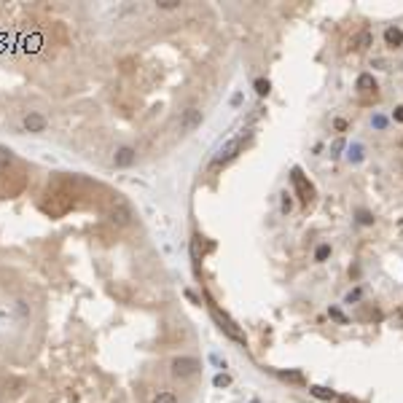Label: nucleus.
<instances>
[{
	"mask_svg": "<svg viewBox=\"0 0 403 403\" xmlns=\"http://www.w3.org/2000/svg\"><path fill=\"white\" fill-rule=\"evenodd\" d=\"M242 143H245V137L242 135H237V137H231V140H226V143L221 145V151L215 153V159H212V164H226V162H231L234 156L239 153V148H242Z\"/></svg>",
	"mask_w": 403,
	"mask_h": 403,
	"instance_id": "1",
	"label": "nucleus"
},
{
	"mask_svg": "<svg viewBox=\"0 0 403 403\" xmlns=\"http://www.w3.org/2000/svg\"><path fill=\"white\" fill-rule=\"evenodd\" d=\"M196 371H199V360L189 358V355H183V358H177V360L172 363V374H175V377H180V379L194 377Z\"/></svg>",
	"mask_w": 403,
	"mask_h": 403,
	"instance_id": "2",
	"label": "nucleus"
},
{
	"mask_svg": "<svg viewBox=\"0 0 403 403\" xmlns=\"http://www.w3.org/2000/svg\"><path fill=\"white\" fill-rule=\"evenodd\" d=\"M22 127L27 129V132H33V135H41V132H46L49 121H46V116H43V113H38V110H30V113L24 116Z\"/></svg>",
	"mask_w": 403,
	"mask_h": 403,
	"instance_id": "3",
	"label": "nucleus"
},
{
	"mask_svg": "<svg viewBox=\"0 0 403 403\" xmlns=\"http://www.w3.org/2000/svg\"><path fill=\"white\" fill-rule=\"evenodd\" d=\"M137 162V151L132 145H121V148H116V153H113V164L116 167H132Z\"/></svg>",
	"mask_w": 403,
	"mask_h": 403,
	"instance_id": "4",
	"label": "nucleus"
},
{
	"mask_svg": "<svg viewBox=\"0 0 403 403\" xmlns=\"http://www.w3.org/2000/svg\"><path fill=\"white\" fill-rule=\"evenodd\" d=\"M110 221H113L116 226H129V223H132V210H129V204L116 202V207L110 210Z\"/></svg>",
	"mask_w": 403,
	"mask_h": 403,
	"instance_id": "5",
	"label": "nucleus"
},
{
	"mask_svg": "<svg viewBox=\"0 0 403 403\" xmlns=\"http://www.w3.org/2000/svg\"><path fill=\"white\" fill-rule=\"evenodd\" d=\"M212 315H215V320L221 323V328H223V331H226V336H229V339L239 342V344H245V336H242V333L237 331V328H234V323L229 320V317H223V315H221V312H218V309H215V306H212Z\"/></svg>",
	"mask_w": 403,
	"mask_h": 403,
	"instance_id": "6",
	"label": "nucleus"
},
{
	"mask_svg": "<svg viewBox=\"0 0 403 403\" xmlns=\"http://www.w3.org/2000/svg\"><path fill=\"white\" fill-rule=\"evenodd\" d=\"M199 124H202V110H196V108H189L180 116V129L183 132H191V129H196Z\"/></svg>",
	"mask_w": 403,
	"mask_h": 403,
	"instance_id": "7",
	"label": "nucleus"
},
{
	"mask_svg": "<svg viewBox=\"0 0 403 403\" xmlns=\"http://www.w3.org/2000/svg\"><path fill=\"white\" fill-rule=\"evenodd\" d=\"M293 183H296V189H298V194H301V202L304 204H309V199H312V185H309L306 180H304V175H301V170H293Z\"/></svg>",
	"mask_w": 403,
	"mask_h": 403,
	"instance_id": "8",
	"label": "nucleus"
},
{
	"mask_svg": "<svg viewBox=\"0 0 403 403\" xmlns=\"http://www.w3.org/2000/svg\"><path fill=\"white\" fill-rule=\"evenodd\" d=\"M384 41H387V46H392V49H398V46H403V30L400 27H387V30H384Z\"/></svg>",
	"mask_w": 403,
	"mask_h": 403,
	"instance_id": "9",
	"label": "nucleus"
},
{
	"mask_svg": "<svg viewBox=\"0 0 403 403\" xmlns=\"http://www.w3.org/2000/svg\"><path fill=\"white\" fill-rule=\"evenodd\" d=\"M371 46V30H360L355 38V49H368Z\"/></svg>",
	"mask_w": 403,
	"mask_h": 403,
	"instance_id": "10",
	"label": "nucleus"
},
{
	"mask_svg": "<svg viewBox=\"0 0 403 403\" xmlns=\"http://www.w3.org/2000/svg\"><path fill=\"white\" fill-rule=\"evenodd\" d=\"M309 392H312L315 398H320V400H331V398H336V392H333V390H325V387H309Z\"/></svg>",
	"mask_w": 403,
	"mask_h": 403,
	"instance_id": "11",
	"label": "nucleus"
},
{
	"mask_svg": "<svg viewBox=\"0 0 403 403\" xmlns=\"http://www.w3.org/2000/svg\"><path fill=\"white\" fill-rule=\"evenodd\" d=\"M358 89L360 91H371V89H377V83H374V78L368 76V73H363V76L358 78Z\"/></svg>",
	"mask_w": 403,
	"mask_h": 403,
	"instance_id": "12",
	"label": "nucleus"
},
{
	"mask_svg": "<svg viewBox=\"0 0 403 403\" xmlns=\"http://www.w3.org/2000/svg\"><path fill=\"white\" fill-rule=\"evenodd\" d=\"M269 89H271V83H269L266 78H258V81H256V91H258L261 97H266V95H269Z\"/></svg>",
	"mask_w": 403,
	"mask_h": 403,
	"instance_id": "13",
	"label": "nucleus"
},
{
	"mask_svg": "<svg viewBox=\"0 0 403 403\" xmlns=\"http://www.w3.org/2000/svg\"><path fill=\"white\" fill-rule=\"evenodd\" d=\"M328 256H331V245H317V250H315V261H325Z\"/></svg>",
	"mask_w": 403,
	"mask_h": 403,
	"instance_id": "14",
	"label": "nucleus"
},
{
	"mask_svg": "<svg viewBox=\"0 0 403 403\" xmlns=\"http://www.w3.org/2000/svg\"><path fill=\"white\" fill-rule=\"evenodd\" d=\"M153 403H177V398H175V392H159Z\"/></svg>",
	"mask_w": 403,
	"mask_h": 403,
	"instance_id": "15",
	"label": "nucleus"
},
{
	"mask_svg": "<svg viewBox=\"0 0 403 403\" xmlns=\"http://www.w3.org/2000/svg\"><path fill=\"white\" fill-rule=\"evenodd\" d=\"M11 162H14V153L8 148H0V167H8Z\"/></svg>",
	"mask_w": 403,
	"mask_h": 403,
	"instance_id": "16",
	"label": "nucleus"
},
{
	"mask_svg": "<svg viewBox=\"0 0 403 403\" xmlns=\"http://www.w3.org/2000/svg\"><path fill=\"white\" fill-rule=\"evenodd\" d=\"M360 159H363V145L355 143V145L350 148V162H360Z\"/></svg>",
	"mask_w": 403,
	"mask_h": 403,
	"instance_id": "17",
	"label": "nucleus"
},
{
	"mask_svg": "<svg viewBox=\"0 0 403 403\" xmlns=\"http://www.w3.org/2000/svg\"><path fill=\"white\" fill-rule=\"evenodd\" d=\"M360 298H363V290H360V288H355V290H350V293H347L344 301H347V304H352V301H360Z\"/></svg>",
	"mask_w": 403,
	"mask_h": 403,
	"instance_id": "18",
	"label": "nucleus"
},
{
	"mask_svg": "<svg viewBox=\"0 0 403 403\" xmlns=\"http://www.w3.org/2000/svg\"><path fill=\"white\" fill-rule=\"evenodd\" d=\"M212 384H215V387H229V384H231V379L226 377V374H218V377L212 379Z\"/></svg>",
	"mask_w": 403,
	"mask_h": 403,
	"instance_id": "19",
	"label": "nucleus"
},
{
	"mask_svg": "<svg viewBox=\"0 0 403 403\" xmlns=\"http://www.w3.org/2000/svg\"><path fill=\"white\" fill-rule=\"evenodd\" d=\"M344 145H347V143H344L342 137H339V140H333V145H331V156H339V153L344 151Z\"/></svg>",
	"mask_w": 403,
	"mask_h": 403,
	"instance_id": "20",
	"label": "nucleus"
},
{
	"mask_svg": "<svg viewBox=\"0 0 403 403\" xmlns=\"http://www.w3.org/2000/svg\"><path fill=\"white\" fill-rule=\"evenodd\" d=\"M180 3L177 0H159V8H164V11H170V8H177Z\"/></svg>",
	"mask_w": 403,
	"mask_h": 403,
	"instance_id": "21",
	"label": "nucleus"
},
{
	"mask_svg": "<svg viewBox=\"0 0 403 403\" xmlns=\"http://www.w3.org/2000/svg\"><path fill=\"white\" fill-rule=\"evenodd\" d=\"M358 221H360V223H365V226H368V223H374L371 212H365V210H360V212H358Z\"/></svg>",
	"mask_w": 403,
	"mask_h": 403,
	"instance_id": "22",
	"label": "nucleus"
},
{
	"mask_svg": "<svg viewBox=\"0 0 403 403\" xmlns=\"http://www.w3.org/2000/svg\"><path fill=\"white\" fill-rule=\"evenodd\" d=\"M290 207H293V202H290V196H288V194H283V207H280V210H283V212L288 215V212H290Z\"/></svg>",
	"mask_w": 403,
	"mask_h": 403,
	"instance_id": "23",
	"label": "nucleus"
},
{
	"mask_svg": "<svg viewBox=\"0 0 403 403\" xmlns=\"http://www.w3.org/2000/svg\"><path fill=\"white\" fill-rule=\"evenodd\" d=\"M374 127L384 129V127H387V118H384V116H374Z\"/></svg>",
	"mask_w": 403,
	"mask_h": 403,
	"instance_id": "24",
	"label": "nucleus"
},
{
	"mask_svg": "<svg viewBox=\"0 0 403 403\" xmlns=\"http://www.w3.org/2000/svg\"><path fill=\"white\" fill-rule=\"evenodd\" d=\"M333 127H336V132H344V129H347V121H344V118H336Z\"/></svg>",
	"mask_w": 403,
	"mask_h": 403,
	"instance_id": "25",
	"label": "nucleus"
},
{
	"mask_svg": "<svg viewBox=\"0 0 403 403\" xmlns=\"http://www.w3.org/2000/svg\"><path fill=\"white\" fill-rule=\"evenodd\" d=\"M331 317H336V320H342V323H344V315L339 312V309H331Z\"/></svg>",
	"mask_w": 403,
	"mask_h": 403,
	"instance_id": "26",
	"label": "nucleus"
},
{
	"mask_svg": "<svg viewBox=\"0 0 403 403\" xmlns=\"http://www.w3.org/2000/svg\"><path fill=\"white\" fill-rule=\"evenodd\" d=\"M392 118H395V121H403V108H395V113H392Z\"/></svg>",
	"mask_w": 403,
	"mask_h": 403,
	"instance_id": "27",
	"label": "nucleus"
},
{
	"mask_svg": "<svg viewBox=\"0 0 403 403\" xmlns=\"http://www.w3.org/2000/svg\"><path fill=\"white\" fill-rule=\"evenodd\" d=\"M250 403H261V400H250Z\"/></svg>",
	"mask_w": 403,
	"mask_h": 403,
	"instance_id": "28",
	"label": "nucleus"
}]
</instances>
